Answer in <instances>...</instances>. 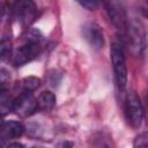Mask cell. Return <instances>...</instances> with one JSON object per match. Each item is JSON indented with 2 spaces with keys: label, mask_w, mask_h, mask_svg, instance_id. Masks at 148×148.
<instances>
[{
  "label": "cell",
  "mask_w": 148,
  "mask_h": 148,
  "mask_svg": "<svg viewBox=\"0 0 148 148\" xmlns=\"http://www.w3.org/2000/svg\"><path fill=\"white\" fill-rule=\"evenodd\" d=\"M42 35L38 30H29L23 39V43L13 54L14 66H22L36 58L42 50Z\"/></svg>",
  "instance_id": "cell-1"
},
{
  "label": "cell",
  "mask_w": 148,
  "mask_h": 148,
  "mask_svg": "<svg viewBox=\"0 0 148 148\" xmlns=\"http://www.w3.org/2000/svg\"><path fill=\"white\" fill-rule=\"evenodd\" d=\"M111 61L113 65L114 77L117 88L120 94L125 92L126 84H127V66H126V58L120 43H113L111 46Z\"/></svg>",
  "instance_id": "cell-2"
},
{
  "label": "cell",
  "mask_w": 148,
  "mask_h": 148,
  "mask_svg": "<svg viewBox=\"0 0 148 148\" xmlns=\"http://www.w3.org/2000/svg\"><path fill=\"white\" fill-rule=\"evenodd\" d=\"M126 34L132 51L135 54L141 56L146 49V31L141 22L139 21L128 22Z\"/></svg>",
  "instance_id": "cell-3"
},
{
  "label": "cell",
  "mask_w": 148,
  "mask_h": 148,
  "mask_svg": "<svg viewBox=\"0 0 148 148\" xmlns=\"http://www.w3.org/2000/svg\"><path fill=\"white\" fill-rule=\"evenodd\" d=\"M125 112H126V118L128 120V124L134 128L140 127L143 119V109H142L139 96L134 91H131L126 96Z\"/></svg>",
  "instance_id": "cell-4"
},
{
  "label": "cell",
  "mask_w": 148,
  "mask_h": 148,
  "mask_svg": "<svg viewBox=\"0 0 148 148\" xmlns=\"http://www.w3.org/2000/svg\"><path fill=\"white\" fill-rule=\"evenodd\" d=\"M13 14L22 27H29L36 18L37 8L32 1L21 0L13 5Z\"/></svg>",
  "instance_id": "cell-5"
},
{
  "label": "cell",
  "mask_w": 148,
  "mask_h": 148,
  "mask_svg": "<svg viewBox=\"0 0 148 148\" xmlns=\"http://www.w3.org/2000/svg\"><path fill=\"white\" fill-rule=\"evenodd\" d=\"M37 99L31 92L22 91L16 98H14L13 111L21 117H30L37 111Z\"/></svg>",
  "instance_id": "cell-6"
},
{
  "label": "cell",
  "mask_w": 148,
  "mask_h": 148,
  "mask_svg": "<svg viewBox=\"0 0 148 148\" xmlns=\"http://www.w3.org/2000/svg\"><path fill=\"white\" fill-rule=\"evenodd\" d=\"M105 8H106V12H108V15L111 22L121 32H126L128 20H127V15H126L123 3L118 1H109L105 3Z\"/></svg>",
  "instance_id": "cell-7"
},
{
  "label": "cell",
  "mask_w": 148,
  "mask_h": 148,
  "mask_svg": "<svg viewBox=\"0 0 148 148\" xmlns=\"http://www.w3.org/2000/svg\"><path fill=\"white\" fill-rule=\"evenodd\" d=\"M82 36L88 42V44L95 50H99L104 45L103 30L95 22H87L82 25Z\"/></svg>",
  "instance_id": "cell-8"
},
{
  "label": "cell",
  "mask_w": 148,
  "mask_h": 148,
  "mask_svg": "<svg viewBox=\"0 0 148 148\" xmlns=\"http://www.w3.org/2000/svg\"><path fill=\"white\" fill-rule=\"evenodd\" d=\"M23 132L24 127L18 121L2 123V125L0 126V147L16 138H20Z\"/></svg>",
  "instance_id": "cell-9"
},
{
  "label": "cell",
  "mask_w": 148,
  "mask_h": 148,
  "mask_svg": "<svg viewBox=\"0 0 148 148\" xmlns=\"http://www.w3.org/2000/svg\"><path fill=\"white\" fill-rule=\"evenodd\" d=\"M56 105V96L52 91H43L37 98V106L42 111L52 110Z\"/></svg>",
  "instance_id": "cell-10"
},
{
  "label": "cell",
  "mask_w": 148,
  "mask_h": 148,
  "mask_svg": "<svg viewBox=\"0 0 148 148\" xmlns=\"http://www.w3.org/2000/svg\"><path fill=\"white\" fill-rule=\"evenodd\" d=\"M14 97L6 89L0 90V116H5L13 111Z\"/></svg>",
  "instance_id": "cell-11"
},
{
  "label": "cell",
  "mask_w": 148,
  "mask_h": 148,
  "mask_svg": "<svg viewBox=\"0 0 148 148\" xmlns=\"http://www.w3.org/2000/svg\"><path fill=\"white\" fill-rule=\"evenodd\" d=\"M17 86L22 89V91L31 92L40 86V79L37 77V76H27V77L22 79L17 83Z\"/></svg>",
  "instance_id": "cell-12"
},
{
  "label": "cell",
  "mask_w": 148,
  "mask_h": 148,
  "mask_svg": "<svg viewBox=\"0 0 148 148\" xmlns=\"http://www.w3.org/2000/svg\"><path fill=\"white\" fill-rule=\"evenodd\" d=\"M91 148H113L111 139L104 133H96L91 138Z\"/></svg>",
  "instance_id": "cell-13"
},
{
  "label": "cell",
  "mask_w": 148,
  "mask_h": 148,
  "mask_svg": "<svg viewBox=\"0 0 148 148\" xmlns=\"http://www.w3.org/2000/svg\"><path fill=\"white\" fill-rule=\"evenodd\" d=\"M13 54V44L9 39H2L0 42V62L7 61Z\"/></svg>",
  "instance_id": "cell-14"
},
{
  "label": "cell",
  "mask_w": 148,
  "mask_h": 148,
  "mask_svg": "<svg viewBox=\"0 0 148 148\" xmlns=\"http://www.w3.org/2000/svg\"><path fill=\"white\" fill-rule=\"evenodd\" d=\"M133 148H148V138H147V133L146 132L139 134L134 139Z\"/></svg>",
  "instance_id": "cell-15"
},
{
  "label": "cell",
  "mask_w": 148,
  "mask_h": 148,
  "mask_svg": "<svg viewBox=\"0 0 148 148\" xmlns=\"http://www.w3.org/2000/svg\"><path fill=\"white\" fill-rule=\"evenodd\" d=\"M10 81V74L6 68L0 67V90L6 89Z\"/></svg>",
  "instance_id": "cell-16"
},
{
  "label": "cell",
  "mask_w": 148,
  "mask_h": 148,
  "mask_svg": "<svg viewBox=\"0 0 148 148\" xmlns=\"http://www.w3.org/2000/svg\"><path fill=\"white\" fill-rule=\"evenodd\" d=\"M79 2H80L81 6L86 7L87 9H90V10L96 9L99 5V2H97L96 0H84V1H79Z\"/></svg>",
  "instance_id": "cell-17"
},
{
  "label": "cell",
  "mask_w": 148,
  "mask_h": 148,
  "mask_svg": "<svg viewBox=\"0 0 148 148\" xmlns=\"http://www.w3.org/2000/svg\"><path fill=\"white\" fill-rule=\"evenodd\" d=\"M7 148H24L23 145H21L20 142H12L10 145H8Z\"/></svg>",
  "instance_id": "cell-18"
},
{
  "label": "cell",
  "mask_w": 148,
  "mask_h": 148,
  "mask_svg": "<svg viewBox=\"0 0 148 148\" xmlns=\"http://www.w3.org/2000/svg\"><path fill=\"white\" fill-rule=\"evenodd\" d=\"M2 125V116H0V126Z\"/></svg>",
  "instance_id": "cell-19"
},
{
  "label": "cell",
  "mask_w": 148,
  "mask_h": 148,
  "mask_svg": "<svg viewBox=\"0 0 148 148\" xmlns=\"http://www.w3.org/2000/svg\"><path fill=\"white\" fill-rule=\"evenodd\" d=\"M32 148H43V147H32Z\"/></svg>",
  "instance_id": "cell-20"
}]
</instances>
